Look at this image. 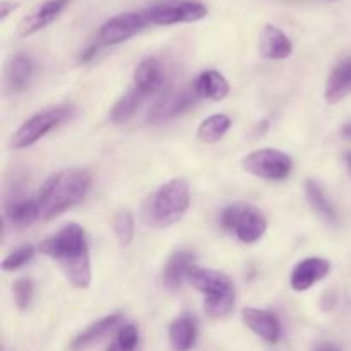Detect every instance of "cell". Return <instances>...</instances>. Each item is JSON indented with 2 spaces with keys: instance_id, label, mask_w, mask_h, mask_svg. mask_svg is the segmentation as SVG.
Instances as JSON below:
<instances>
[{
  "instance_id": "cell-1",
  "label": "cell",
  "mask_w": 351,
  "mask_h": 351,
  "mask_svg": "<svg viewBox=\"0 0 351 351\" xmlns=\"http://www.w3.org/2000/svg\"><path fill=\"white\" fill-rule=\"evenodd\" d=\"M40 252L57 261L67 280L75 288H86L91 285V261H89L88 237L82 226L69 223L55 235L48 237L40 243Z\"/></svg>"
},
{
  "instance_id": "cell-2",
  "label": "cell",
  "mask_w": 351,
  "mask_h": 351,
  "mask_svg": "<svg viewBox=\"0 0 351 351\" xmlns=\"http://www.w3.org/2000/svg\"><path fill=\"white\" fill-rule=\"evenodd\" d=\"M91 187V175L81 168H69L51 175L41 185L36 199L41 218L51 219L84 201Z\"/></svg>"
},
{
  "instance_id": "cell-3",
  "label": "cell",
  "mask_w": 351,
  "mask_h": 351,
  "mask_svg": "<svg viewBox=\"0 0 351 351\" xmlns=\"http://www.w3.org/2000/svg\"><path fill=\"white\" fill-rule=\"evenodd\" d=\"M191 206V191L184 178H171L146 199L143 221L153 228H167L180 221Z\"/></svg>"
},
{
  "instance_id": "cell-4",
  "label": "cell",
  "mask_w": 351,
  "mask_h": 351,
  "mask_svg": "<svg viewBox=\"0 0 351 351\" xmlns=\"http://www.w3.org/2000/svg\"><path fill=\"white\" fill-rule=\"evenodd\" d=\"M187 283L204 295L202 307L209 317H226L235 308V287L230 276L221 271L194 266L189 273Z\"/></svg>"
},
{
  "instance_id": "cell-5",
  "label": "cell",
  "mask_w": 351,
  "mask_h": 351,
  "mask_svg": "<svg viewBox=\"0 0 351 351\" xmlns=\"http://www.w3.org/2000/svg\"><path fill=\"white\" fill-rule=\"evenodd\" d=\"M221 228L228 233H235L242 243H256L264 237L267 230V221L263 213L250 204L235 202L223 209Z\"/></svg>"
},
{
  "instance_id": "cell-6",
  "label": "cell",
  "mask_w": 351,
  "mask_h": 351,
  "mask_svg": "<svg viewBox=\"0 0 351 351\" xmlns=\"http://www.w3.org/2000/svg\"><path fill=\"white\" fill-rule=\"evenodd\" d=\"M72 115H74V106L71 105L55 106V108H48L45 112L36 113L31 119H27L14 132L12 139H10V147L12 149H26V147H31L38 141L43 139L48 132H51L58 125L71 120Z\"/></svg>"
},
{
  "instance_id": "cell-7",
  "label": "cell",
  "mask_w": 351,
  "mask_h": 351,
  "mask_svg": "<svg viewBox=\"0 0 351 351\" xmlns=\"http://www.w3.org/2000/svg\"><path fill=\"white\" fill-rule=\"evenodd\" d=\"M208 12V7L199 0H163L143 10L147 24H154V26L197 23L204 19Z\"/></svg>"
},
{
  "instance_id": "cell-8",
  "label": "cell",
  "mask_w": 351,
  "mask_h": 351,
  "mask_svg": "<svg viewBox=\"0 0 351 351\" xmlns=\"http://www.w3.org/2000/svg\"><path fill=\"white\" fill-rule=\"evenodd\" d=\"M242 167L243 170L249 171L254 177L278 182L290 177L293 161L283 151L264 147V149H257L254 153L247 154L242 160Z\"/></svg>"
},
{
  "instance_id": "cell-9",
  "label": "cell",
  "mask_w": 351,
  "mask_h": 351,
  "mask_svg": "<svg viewBox=\"0 0 351 351\" xmlns=\"http://www.w3.org/2000/svg\"><path fill=\"white\" fill-rule=\"evenodd\" d=\"M147 26V21L143 12H123L119 16L110 17L108 21L101 24L96 36V43L99 47H113L120 45L123 41L130 40L137 33Z\"/></svg>"
},
{
  "instance_id": "cell-10",
  "label": "cell",
  "mask_w": 351,
  "mask_h": 351,
  "mask_svg": "<svg viewBox=\"0 0 351 351\" xmlns=\"http://www.w3.org/2000/svg\"><path fill=\"white\" fill-rule=\"evenodd\" d=\"M199 101V96L195 93L194 84L187 86V88L173 89L168 91L154 103L151 112L147 113V122L149 123H165L170 120L177 119L178 115L187 112L192 108V105Z\"/></svg>"
},
{
  "instance_id": "cell-11",
  "label": "cell",
  "mask_w": 351,
  "mask_h": 351,
  "mask_svg": "<svg viewBox=\"0 0 351 351\" xmlns=\"http://www.w3.org/2000/svg\"><path fill=\"white\" fill-rule=\"evenodd\" d=\"M71 3V0H45V2L38 3L23 21H21L19 36H31V34L38 33V31L45 29L50 26Z\"/></svg>"
},
{
  "instance_id": "cell-12",
  "label": "cell",
  "mask_w": 351,
  "mask_h": 351,
  "mask_svg": "<svg viewBox=\"0 0 351 351\" xmlns=\"http://www.w3.org/2000/svg\"><path fill=\"white\" fill-rule=\"evenodd\" d=\"M331 263L324 257H307L291 271L290 287L298 293L311 290L315 283L322 281L331 273Z\"/></svg>"
},
{
  "instance_id": "cell-13",
  "label": "cell",
  "mask_w": 351,
  "mask_h": 351,
  "mask_svg": "<svg viewBox=\"0 0 351 351\" xmlns=\"http://www.w3.org/2000/svg\"><path fill=\"white\" fill-rule=\"evenodd\" d=\"M242 321L254 335L263 338L267 343H278L281 338L280 317L273 311L266 308H243Z\"/></svg>"
},
{
  "instance_id": "cell-14",
  "label": "cell",
  "mask_w": 351,
  "mask_h": 351,
  "mask_svg": "<svg viewBox=\"0 0 351 351\" xmlns=\"http://www.w3.org/2000/svg\"><path fill=\"white\" fill-rule=\"evenodd\" d=\"M259 51L271 60H283L293 51V43L283 29L273 24H266L259 36Z\"/></svg>"
},
{
  "instance_id": "cell-15",
  "label": "cell",
  "mask_w": 351,
  "mask_h": 351,
  "mask_svg": "<svg viewBox=\"0 0 351 351\" xmlns=\"http://www.w3.org/2000/svg\"><path fill=\"white\" fill-rule=\"evenodd\" d=\"M34 64L33 58L26 53L14 55L5 69V89L9 95H17L24 91L33 77Z\"/></svg>"
},
{
  "instance_id": "cell-16",
  "label": "cell",
  "mask_w": 351,
  "mask_h": 351,
  "mask_svg": "<svg viewBox=\"0 0 351 351\" xmlns=\"http://www.w3.org/2000/svg\"><path fill=\"white\" fill-rule=\"evenodd\" d=\"M123 315L115 312V314H110L106 317L99 319V321L93 322L91 326L84 329V331L79 332L74 339L71 341V350L72 351H81L88 346H91L93 343L99 341L101 338H105L106 335H110L112 331H115L117 328H122Z\"/></svg>"
},
{
  "instance_id": "cell-17",
  "label": "cell",
  "mask_w": 351,
  "mask_h": 351,
  "mask_svg": "<svg viewBox=\"0 0 351 351\" xmlns=\"http://www.w3.org/2000/svg\"><path fill=\"white\" fill-rule=\"evenodd\" d=\"M195 266V256L189 250L175 252L163 267V285L168 290H178L187 281L189 273Z\"/></svg>"
},
{
  "instance_id": "cell-18",
  "label": "cell",
  "mask_w": 351,
  "mask_h": 351,
  "mask_svg": "<svg viewBox=\"0 0 351 351\" xmlns=\"http://www.w3.org/2000/svg\"><path fill=\"white\" fill-rule=\"evenodd\" d=\"M351 95V58L339 62L332 72L329 74L326 82L324 98L329 105L343 101L346 96Z\"/></svg>"
},
{
  "instance_id": "cell-19",
  "label": "cell",
  "mask_w": 351,
  "mask_h": 351,
  "mask_svg": "<svg viewBox=\"0 0 351 351\" xmlns=\"http://www.w3.org/2000/svg\"><path fill=\"white\" fill-rule=\"evenodd\" d=\"M161 84H163V65H161V62L154 57L141 60L134 71V88L149 96L156 93L161 88Z\"/></svg>"
},
{
  "instance_id": "cell-20",
  "label": "cell",
  "mask_w": 351,
  "mask_h": 351,
  "mask_svg": "<svg viewBox=\"0 0 351 351\" xmlns=\"http://www.w3.org/2000/svg\"><path fill=\"white\" fill-rule=\"evenodd\" d=\"M194 89L197 93L199 99H213V101H219L225 99L230 93V84L223 74L218 71H206L195 79Z\"/></svg>"
},
{
  "instance_id": "cell-21",
  "label": "cell",
  "mask_w": 351,
  "mask_h": 351,
  "mask_svg": "<svg viewBox=\"0 0 351 351\" xmlns=\"http://www.w3.org/2000/svg\"><path fill=\"white\" fill-rule=\"evenodd\" d=\"M7 221L16 228L33 225L36 219L41 218L40 202L36 197L33 199H14L5 206Z\"/></svg>"
},
{
  "instance_id": "cell-22",
  "label": "cell",
  "mask_w": 351,
  "mask_h": 351,
  "mask_svg": "<svg viewBox=\"0 0 351 351\" xmlns=\"http://www.w3.org/2000/svg\"><path fill=\"white\" fill-rule=\"evenodd\" d=\"M168 338L173 351H189L197 338V324L191 315H180L168 328Z\"/></svg>"
},
{
  "instance_id": "cell-23",
  "label": "cell",
  "mask_w": 351,
  "mask_h": 351,
  "mask_svg": "<svg viewBox=\"0 0 351 351\" xmlns=\"http://www.w3.org/2000/svg\"><path fill=\"white\" fill-rule=\"evenodd\" d=\"M232 129V119L225 113H216L208 117L197 127V139L206 144H215L225 137V134Z\"/></svg>"
},
{
  "instance_id": "cell-24",
  "label": "cell",
  "mask_w": 351,
  "mask_h": 351,
  "mask_svg": "<svg viewBox=\"0 0 351 351\" xmlns=\"http://www.w3.org/2000/svg\"><path fill=\"white\" fill-rule=\"evenodd\" d=\"M147 96L143 91H139L137 88H130L119 101L113 105L112 112H110V120L113 123H125L127 120H130L134 117V113L139 110V106L143 105V101Z\"/></svg>"
},
{
  "instance_id": "cell-25",
  "label": "cell",
  "mask_w": 351,
  "mask_h": 351,
  "mask_svg": "<svg viewBox=\"0 0 351 351\" xmlns=\"http://www.w3.org/2000/svg\"><path fill=\"white\" fill-rule=\"evenodd\" d=\"M305 192H307V199L312 204V208H314L322 218L328 219V221L331 223H338V211H336L332 202L329 201L326 192L322 191L321 185H319L317 182L308 178V180L305 182Z\"/></svg>"
},
{
  "instance_id": "cell-26",
  "label": "cell",
  "mask_w": 351,
  "mask_h": 351,
  "mask_svg": "<svg viewBox=\"0 0 351 351\" xmlns=\"http://www.w3.org/2000/svg\"><path fill=\"white\" fill-rule=\"evenodd\" d=\"M137 346H139V329L134 324H125L117 331L106 351H136Z\"/></svg>"
},
{
  "instance_id": "cell-27",
  "label": "cell",
  "mask_w": 351,
  "mask_h": 351,
  "mask_svg": "<svg viewBox=\"0 0 351 351\" xmlns=\"http://www.w3.org/2000/svg\"><path fill=\"white\" fill-rule=\"evenodd\" d=\"M113 233H115L120 245L129 247L132 243L134 235H136V232H134V216L127 209H120L115 218H113Z\"/></svg>"
},
{
  "instance_id": "cell-28",
  "label": "cell",
  "mask_w": 351,
  "mask_h": 351,
  "mask_svg": "<svg viewBox=\"0 0 351 351\" xmlns=\"http://www.w3.org/2000/svg\"><path fill=\"white\" fill-rule=\"evenodd\" d=\"M34 256V247L33 245H23L19 249L12 250L10 254H7L2 261V271H17L21 267L26 266Z\"/></svg>"
},
{
  "instance_id": "cell-29",
  "label": "cell",
  "mask_w": 351,
  "mask_h": 351,
  "mask_svg": "<svg viewBox=\"0 0 351 351\" xmlns=\"http://www.w3.org/2000/svg\"><path fill=\"white\" fill-rule=\"evenodd\" d=\"M33 281L27 280V278H21V280H17L16 283L12 285L14 302H16L19 311H26V308L29 307L31 300H33Z\"/></svg>"
},
{
  "instance_id": "cell-30",
  "label": "cell",
  "mask_w": 351,
  "mask_h": 351,
  "mask_svg": "<svg viewBox=\"0 0 351 351\" xmlns=\"http://www.w3.org/2000/svg\"><path fill=\"white\" fill-rule=\"evenodd\" d=\"M16 9H19V3L10 2V0H3V2L0 3V21H5Z\"/></svg>"
},
{
  "instance_id": "cell-31",
  "label": "cell",
  "mask_w": 351,
  "mask_h": 351,
  "mask_svg": "<svg viewBox=\"0 0 351 351\" xmlns=\"http://www.w3.org/2000/svg\"><path fill=\"white\" fill-rule=\"evenodd\" d=\"M99 48H101V47H99L96 41L93 45H89V47L86 48V50L81 53V58H79V62H81V64H88V62H91L93 58L96 57V53L99 51Z\"/></svg>"
},
{
  "instance_id": "cell-32",
  "label": "cell",
  "mask_w": 351,
  "mask_h": 351,
  "mask_svg": "<svg viewBox=\"0 0 351 351\" xmlns=\"http://www.w3.org/2000/svg\"><path fill=\"white\" fill-rule=\"evenodd\" d=\"M341 134H343V136H345V137H348V139H351V122L346 123V125L343 127Z\"/></svg>"
},
{
  "instance_id": "cell-33",
  "label": "cell",
  "mask_w": 351,
  "mask_h": 351,
  "mask_svg": "<svg viewBox=\"0 0 351 351\" xmlns=\"http://www.w3.org/2000/svg\"><path fill=\"white\" fill-rule=\"evenodd\" d=\"M315 351H338V350H336L335 346H331V345H322V346H319V348Z\"/></svg>"
},
{
  "instance_id": "cell-34",
  "label": "cell",
  "mask_w": 351,
  "mask_h": 351,
  "mask_svg": "<svg viewBox=\"0 0 351 351\" xmlns=\"http://www.w3.org/2000/svg\"><path fill=\"white\" fill-rule=\"evenodd\" d=\"M345 161H346V167H348L350 173H351V153H346L345 154Z\"/></svg>"
}]
</instances>
